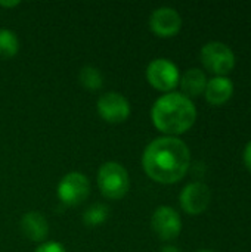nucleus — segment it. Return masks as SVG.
<instances>
[{"label":"nucleus","mask_w":251,"mask_h":252,"mask_svg":"<svg viewBox=\"0 0 251 252\" xmlns=\"http://www.w3.org/2000/svg\"><path fill=\"white\" fill-rule=\"evenodd\" d=\"M191 152L186 143L175 136L154 139L142 155L145 173L155 182L170 185L179 182L188 171Z\"/></svg>","instance_id":"1"},{"label":"nucleus","mask_w":251,"mask_h":252,"mask_svg":"<svg viewBox=\"0 0 251 252\" xmlns=\"http://www.w3.org/2000/svg\"><path fill=\"white\" fill-rule=\"evenodd\" d=\"M151 118L160 131L175 136L185 133L194 126L197 109L189 97L172 92L155 100L151 109Z\"/></svg>","instance_id":"2"},{"label":"nucleus","mask_w":251,"mask_h":252,"mask_svg":"<svg viewBox=\"0 0 251 252\" xmlns=\"http://www.w3.org/2000/svg\"><path fill=\"white\" fill-rule=\"evenodd\" d=\"M98 186L105 198L121 199L126 196L130 188L129 173L118 162H105L101 165L98 173Z\"/></svg>","instance_id":"3"},{"label":"nucleus","mask_w":251,"mask_h":252,"mask_svg":"<svg viewBox=\"0 0 251 252\" xmlns=\"http://www.w3.org/2000/svg\"><path fill=\"white\" fill-rule=\"evenodd\" d=\"M203 65L216 75H226L235 66V53L222 41H209L201 47Z\"/></svg>","instance_id":"4"},{"label":"nucleus","mask_w":251,"mask_h":252,"mask_svg":"<svg viewBox=\"0 0 251 252\" xmlns=\"http://www.w3.org/2000/svg\"><path fill=\"white\" fill-rule=\"evenodd\" d=\"M90 193L89 179L78 171H71L62 177L58 185V198L62 204L77 207L87 199Z\"/></svg>","instance_id":"5"},{"label":"nucleus","mask_w":251,"mask_h":252,"mask_svg":"<svg viewBox=\"0 0 251 252\" xmlns=\"http://www.w3.org/2000/svg\"><path fill=\"white\" fill-rule=\"evenodd\" d=\"M146 78L152 87L161 92L175 89L180 80L178 66L166 58H158L149 62L146 68Z\"/></svg>","instance_id":"6"},{"label":"nucleus","mask_w":251,"mask_h":252,"mask_svg":"<svg viewBox=\"0 0 251 252\" xmlns=\"http://www.w3.org/2000/svg\"><path fill=\"white\" fill-rule=\"evenodd\" d=\"M151 227L160 239L172 241L179 236L182 230V220L175 208L161 205L151 217Z\"/></svg>","instance_id":"7"},{"label":"nucleus","mask_w":251,"mask_h":252,"mask_svg":"<svg viewBox=\"0 0 251 252\" xmlns=\"http://www.w3.org/2000/svg\"><path fill=\"white\" fill-rule=\"evenodd\" d=\"M210 199H212L210 188L203 182H192L186 185L179 196L182 210L191 216H198L204 213L210 205Z\"/></svg>","instance_id":"8"},{"label":"nucleus","mask_w":251,"mask_h":252,"mask_svg":"<svg viewBox=\"0 0 251 252\" xmlns=\"http://www.w3.org/2000/svg\"><path fill=\"white\" fill-rule=\"evenodd\" d=\"M98 112L108 123H123L130 115V103L121 93L108 92L99 97Z\"/></svg>","instance_id":"9"},{"label":"nucleus","mask_w":251,"mask_h":252,"mask_svg":"<svg viewBox=\"0 0 251 252\" xmlns=\"http://www.w3.org/2000/svg\"><path fill=\"white\" fill-rule=\"evenodd\" d=\"M149 27L152 32L160 37H172L179 32L182 27V18L176 9L170 6H161L151 13Z\"/></svg>","instance_id":"10"},{"label":"nucleus","mask_w":251,"mask_h":252,"mask_svg":"<svg viewBox=\"0 0 251 252\" xmlns=\"http://www.w3.org/2000/svg\"><path fill=\"white\" fill-rule=\"evenodd\" d=\"M232 93H234V84L228 77L223 75H216L212 80H209L204 90L206 99L212 105H222L228 102Z\"/></svg>","instance_id":"11"},{"label":"nucleus","mask_w":251,"mask_h":252,"mask_svg":"<svg viewBox=\"0 0 251 252\" xmlns=\"http://www.w3.org/2000/svg\"><path fill=\"white\" fill-rule=\"evenodd\" d=\"M21 230L24 236L28 238L30 241L40 242L46 238L49 232V223L44 219V216H41L40 213L30 211L24 214L21 219Z\"/></svg>","instance_id":"12"},{"label":"nucleus","mask_w":251,"mask_h":252,"mask_svg":"<svg viewBox=\"0 0 251 252\" xmlns=\"http://www.w3.org/2000/svg\"><path fill=\"white\" fill-rule=\"evenodd\" d=\"M179 83H180V89L183 92L182 94H185L186 97L191 99V97H197L204 93L206 86H207V77H206L204 71H201L200 68H189L180 77Z\"/></svg>","instance_id":"13"},{"label":"nucleus","mask_w":251,"mask_h":252,"mask_svg":"<svg viewBox=\"0 0 251 252\" xmlns=\"http://www.w3.org/2000/svg\"><path fill=\"white\" fill-rule=\"evenodd\" d=\"M19 50V40L12 30H0V58L9 59Z\"/></svg>","instance_id":"14"},{"label":"nucleus","mask_w":251,"mask_h":252,"mask_svg":"<svg viewBox=\"0 0 251 252\" xmlns=\"http://www.w3.org/2000/svg\"><path fill=\"white\" fill-rule=\"evenodd\" d=\"M108 216H109V210L105 205L93 204L83 214V221H84V224H87L90 227H95V226H101L108 219Z\"/></svg>","instance_id":"15"},{"label":"nucleus","mask_w":251,"mask_h":252,"mask_svg":"<svg viewBox=\"0 0 251 252\" xmlns=\"http://www.w3.org/2000/svg\"><path fill=\"white\" fill-rule=\"evenodd\" d=\"M78 78H80V83L90 90L101 89L104 84V77H102L101 71L95 66H90V65L81 68Z\"/></svg>","instance_id":"16"},{"label":"nucleus","mask_w":251,"mask_h":252,"mask_svg":"<svg viewBox=\"0 0 251 252\" xmlns=\"http://www.w3.org/2000/svg\"><path fill=\"white\" fill-rule=\"evenodd\" d=\"M34 252H67L64 245H61L59 242L50 241V242H44L41 244Z\"/></svg>","instance_id":"17"},{"label":"nucleus","mask_w":251,"mask_h":252,"mask_svg":"<svg viewBox=\"0 0 251 252\" xmlns=\"http://www.w3.org/2000/svg\"><path fill=\"white\" fill-rule=\"evenodd\" d=\"M243 158H244V164H246V167H247V168L251 171V140L247 143V145H246V148H244Z\"/></svg>","instance_id":"18"},{"label":"nucleus","mask_w":251,"mask_h":252,"mask_svg":"<svg viewBox=\"0 0 251 252\" xmlns=\"http://www.w3.org/2000/svg\"><path fill=\"white\" fill-rule=\"evenodd\" d=\"M160 252H180L176 247H173V245H166V247H163L161 248V251Z\"/></svg>","instance_id":"19"},{"label":"nucleus","mask_w":251,"mask_h":252,"mask_svg":"<svg viewBox=\"0 0 251 252\" xmlns=\"http://www.w3.org/2000/svg\"><path fill=\"white\" fill-rule=\"evenodd\" d=\"M19 4L18 0H13V1H4V0H0V6H16Z\"/></svg>","instance_id":"20"},{"label":"nucleus","mask_w":251,"mask_h":252,"mask_svg":"<svg viewBox=\"0 0 251 252\" xmlns=\"http://www.w3.org/2000/svg\"><path fill=\"white\" fill-rule=\"evenodd\" d=\"M197 252H212V251H206V250H203V251H197Z\"/></svg>","instance_id":"21"}]
</instances>
